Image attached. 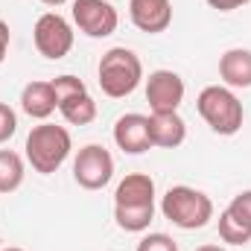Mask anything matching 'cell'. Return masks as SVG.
I'll return each mask as SVG.
<instances>
[{"mask_svg": "<svg viewBox=\"0 0 251 251\" xmlns=\"http://www.w3.org/2000/svg\"><path fill=\"white\" fill-rule=\"evenodd\" d=\"M53 91H56V100H67V97L82 94V91H88V88H85V82H82L79 76L62 73V76H56V79H53Z\"/></svg>", "mask_w": 251, "mask_h": 251, "instance_id": "cell-19", "label": "cell"}, {"mask_svg": "<svg viewBox=\"0 0 251 251\" xmlns=\"http://www.w3.org/2000/svg\"><path fill=\"white\" fill-rule=\"evenodd\" d=\"M196 251H225L222 246H199Z\"/></svg>", "mask_w": 251, "mask_h": 251, "instance_id": "cell-26", "label": "cell"}, {"mask_svg": "<svg viewBox=\"0 0 251 251\" xmlns=\"http://www.w3.org/2000/svg\"><path fill=\"white\" fill-rule=\"evenodd\" d=\"M114 204H155V181L146 173H128L114 190Z\"/></svg>", "mask_w": 251, "mask_h": 251, "instance_id": "cell-14", "label": "cell"}, {"mask_svg": "<svg viewBox=\"0 0 251 251\" xmlns=\"http://www.w3.org/2000/svg\"><path fill=\"white\" fill-rule=\"evenodd\" d=\"M41 3H44V6H53V9H56V6H64L67 0H41Z\"/></svg>", "mask_w": 251, "mask_h": 251, "instance_id": "cell-25", "label": "cell"}, {"mask_svg": "<svg viewBox=\"0 0 251 251\" xmlns=\"http://www.w3.org/2000/svg\"><path fill=\"white\" fill-rule=\"evenodd\" d=\"M24 158L12 149H0V193H15L24 184Z\"/></svg>", "mask_w": 251, "mask_h": 251, "instance_id": "cell-17", "label": "cell"}, {"mask_svg": "<svg viewBox=\"0 0 251 251\" xmlns=\"http://www.w3.org/2000/svg\"><path fill=\"white\" fill-rule=\"evenodd\" d=\"M246 3H251V0H207V6L216 12H234V9H243Z\"/></svg>", "mask_w": 251, "mask_h": 251, "instance_id": "cell-23", "label": "cell"}, {"mask_svg": "<svg viewBox=\"0 0 251 251\" xmlns=\"http://www.w3.org/2000/svg\"><path fill=\"white\" fill-rule=\"evenodd\" d=\"M59 114L70 126H88L97 120V102L88 91H82V94H73L67 100H59Z\"/></svg>", "mask_w": 251, "mask_h": 251, "instance_id": "cell-15", "label": "cell"}, {"mask_svg": "<svg viewBox=\"0 0 251 251\" xmlns=\"http://www.w3.org/2000/svg\"><path fill=\"white\" fill-rule=\"evenodd\" d=\"M161 213L181 231H199L213 219V201L201 190L176 184L161 196Z\"/></svg>", "mask_w": 251, "mask_h": 251, "instance_id": "cell-2", "label": "cell"}, {"mask_svg": "<svg viewBox=\"0 0 251 251\" xmlns=\"http://www.w3.org/2000/svg\"><path fill=\"white\" fill-rule=\"evenodd\" d=\"M15 131H18V114H15V108L6 105V102H0V143L12 140Z\"/></svg>", "mask_w": 251, "mask_h": 251, "instance_id": "cell-22", "label": "cell"}, {"mask_svg": "<svg viewBox=\"0 0 251 251\" xmlns=\"http://www.w3.org/2000/svg\"><path fill=\"white\" fill-rule=\"evenodd\" d=\"M9 41H12V35H9V24L0 18V64L6 59V53H9Z\"/></svg>", "mask_w": 251, "mask_h": 251, "instance_id": "cell-24", "label": "cell"}, {"mask_svg": "<svg viewBox=\"0 0 251 251\" xmlns=\"http://www.w3.org/2000/svg\"><path fill=\"white\" fill-rule=\"evenodd\" d=\"M128 18L140 32L158 35L167 32L173 24V3L170 0H128Z\"/></svg>", "mask_w": 251, "mask_h": 251, "instance_id": "cell-9", "label": "cell"}, {"mask_svg": "<svg viewBox=\"0 0 251 251\" xmlns=\"http://www.w3.org/2000/svg\"><path fill=\"white\" fill-rule=\"evenodd\" d=\"M32 41L44 59L59 62L73 50V26L59 12H44L32 26Z\"/></svg>", "mask_w": 251, "mask_h": 251, "instance_id": "cell-5", "label": "cell"}, {"mask_svg": "<svg viewBox=\"0 0 251 251\" xmlns=\"http://www.w3.org/2000/svg\"><path fill=\"white\" fill-rule=\"evenodd\" d=\"M59 108V100H56V91H53V82H29L24 85L21 91V111L32 120H47L50 114H56Z\"/></svg>", "mask_w": 251, "mask_h": 251, "instance_id": "cell-11", "label": "cell"}, {"mask_svg": "<svg viewBox=\"0 0 251 251\" xmlns=\"http://www.w3.org/2000/svg\"><path fill=\"white\" fill-rule=\"evenodd\" d=\"M149 137L158 149H176L187 140V123L178 111L170 114H149Z\"/></svg>", "mask_w": 251, "mask_h": 251, "instance_id": "cell-12", "label": "cell"}, {"mask_svg": "<svg viewBox=\"0 0 251 251\" xmlns=\"http://www.w3.org/2000/svg\"><path fill=\"white\" fill-rule=\"evenodd\" d=\"M114 143H117V149H123L126 155H143L146 149H152L149 117L146 114H123V117H117Z\"/></svg>", "mask_w": 251, "mask_h": 251, "instance_id": "cell-10", "label": "cell"}, {"mask_svg": "<svg viewBox=\"0 0 251 251\" xmlns=\"http://www.w3.org/2000/svg\"><path fill=\"white\" fill-rule=\"evenodd\" d=\"M184 79L176 73V70H152L149 79H146V102L152 108V114H170V111H178L181 102H184Z\"/></svg>", "mask_w": 251, "mask_h": 251, "instance_id": "cell-8", "label": "cell"}, {"mask_svg": "<svg viewBox=\"0 0 251 251\" xmlns=\"http://www.w3.org/2000/svg\"><path fill=\"white\" fill-rule=\"evenodd\" d=\"M219 240L228 243V246H249L251 243V231L225 207L219 213Z\"/></svg>", "mask_w": 251, "mask_h": 251, "instance_id": "cell-18", "label": "cell"}, {"mask_svg": "<svg viewBox=\"0 0 251 251\" xmlns=\"http://www.w3.org/2000/svg\"><path fill=\"white\" fill-rule=\"evenodd\" d=\"M73 178L82 190H102L114 178V158L102 143H88L73 161Z\"/></svg>", "mask_w": 251, "mask_h": 251, "instance_id": "cell-6", "label": "cell"}, {"mask_svg": "<svg viewBox=\"0 0 251 251\" xmlns=\"http://www.w3.org/2000/svg\"><path fill=\"white\" fill-rule=\"evenodd\" d=\"M196 111L201 114L204 123L210 126L216 134H222V137L237 134L243 128V120H246L240 97L231 88H225V85H207V88H201V94L196 97Z\"/></svg>", "mask_w": 251, "mask_h": 251, "instance_id": "cell-3", "label": "cell"}, {"mask_svg": "<svg viewBox=\"0 0 251 251\" xmlns=\"http://www.w3.org/2000/svg\"><path fill=\"white\" fill-rule=\"evenodd\" d=\"M0 251H24V249H18V246H9V249H0Z\"/></svg>", "mask_w": 251, "mask_h": 251, "instance_id": "cell-27", "label": "cell"}, {"mask_svg": "<svg viewBox=\"0 0 251 251\" xmlns=\"http://www.w3.org/2000/svg\"><path fill=\"white\" fill-rule=\"evenodd\" d=\"M155 219V204H114V222L120 231L140 234L152 225Z\"/></svg>", "mask_w": 251, "mask_h": 251, "instance_id": "cell-16", "label": "cell"}, {"mask_svg": "<svg viewBox=\"0 0 251 251\" xmlns=\"http://www.w3.org/2000/svg\"><path fill=\"white\" fill-rule=\"evenodd\" d=\"M228 210L246 225L251 231V190H243V193H237L234 199H231V204H228Z\"/></svg>", "mask_w": 251, "mask_h": 251, "instance_id": "cell-20", "label": "cell"}, {"mask_svg": "<svg viewBox=\"0 0 251 251\" xmlns=\"http://www.w3.org/2000/svg\"><path fill=\"white\" fill-rule=\"evenodd\" d=\"M137 251H178V243L170 234H146L137 243Z\"/></svg>", "mask_w": 251, "mask_h": 251, "instance_id": "cell-21", "label": "cell"}, {"mask_svg": "<svg viewBox=\"0 0 251 251\" xmlns=\"http://www.w3.org/2000/svg\"><path fill=\"white\" fill-rule=\"evenodd\" d=\"M97 79H100V88H102L105 97L123 100V97L137 91V85L143 79V64H140L134 50H128V47H111L100 59Z\"/></svg>", "mask_w": 251, "mask_h": 251, "instance_id": "cell-4", "label": "cell"}, {"mask_svg": "<svg viewBox=\"0 0 251 251\" xmlns=\"http://www.w3.org/2000/svg\"><path fill=\"white\" fill-rule=\"evenodd\" d=\"M70 15L79 32H85L88 38H108L120 26V15L108 0H73Z\"/></svg>", "mask_w": 251, "mask_h": 251, "instance_id": "cell-7", "label": "cell"}, {"mask_svg": "<svg viewBox=\"0 0 251 251\" xmlns=\"http://www.w3.org/2000/svg\"><path fill=\"white\" fill-rule=\"evenodd\" d=\"M219 79L225 88H251V50L234 47L219 56Z\"/></svg>", "mask_w": 251, "mask_h": 251, "instance_id": "cell-13", "label": "cell"}, {"mask_svg": "<svg viewBox=\"0 0 251 251\" xmlns=\"http://www.w3.org/2000/svg\"><path fill=\"white\" fill-rule=\"evenodd\" d=\"M70 149H73V140L64 126L44 120V123L32 126V131L26 134V161L41 176H53L67 161Z\"/></svg>", "mask_w": 251, "mask_h": 251, "instance_id": "cell-1", "label": "cell"}]
</instances>
